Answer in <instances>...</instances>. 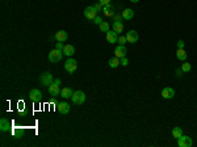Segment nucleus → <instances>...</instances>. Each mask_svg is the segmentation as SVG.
Returning <instances> with one entry per match:
<instances>
[{
	"label": "nucleus",
	"instance_id": "nucleus-34",
	"mask_svg": "<svg viewBox=\"0 0 197 147\" xmlns=\"http://www.w3.org/2000/svg\"><path fill=\"white\" fill-rule=\"evenodd\" d=\"M177 49H184V41L183 40L177 41Z\"/></svg>",
	"mask_w": 197,
	"mask_h": 147
},
{
	"label": "nucleus",
	"instance_id": "nucleus-22",
	"mask_svg": "<svg viewBox=\"0 0 197 147\" xmlns=\"http://www.w3.org/2000/svg\"><path fill=\"white\" fill-rule=\"evenodd\" d=\"M98 26H100V30L103 33H107L111 30V25H109V22H107V21H103Z\"/></svg>",
	"mask_w": 197,
	"mask_h": 147
},
{
	"label": "nucleus",
	"instance_id": "nucleus-20",
	"mask_svg": "<svg viewBox=\"0 0 197 147\" xmlns=\"http://www.w3.org/2000/svg\"><path fill=\"white\" fill-rule=\"evenodd\" d=\"M103 13L105 14V16L111 17L115 14V12H113V5L112 4H108V5H104L103 7Z\"/></svg>",
	"mask_w": 197,
	"mask_h": 147
},
{
	"label": "nucleus",
	"instance_id": "nucleus-10",
	"mask_svg": "<svg viewBox=\"0 0 197 147\" xmlns=\"http://www.w3.org/2000/svg\"><path fill=\"white\" fill-rule=\"evenodd\" d=\"M84 16L88 18V20H93V18L97 16V12H96V9L93 8V5L92 7H87V8L84 9Z\"/></svg>",
	"mask_w": 197,
	"mask_h": 147
},
{
	"label": "nucleus",
	"instance_id": "nucleus-29",
	"mask_svg": "<svg viewBox=\"0 0 197 147\" xmlns=\"http://www.w3.org/2000/svg\"><path fill=\"white\" fill-rule=\"evenodd\" d=\"M183 74H184V71L181 70V67H180V69H176V71H175V75H176L177 78H181V76H183Z\"/></svg>",
	"mask_w": 197,
	"mask_h": 147
},
{
	"label": "nucleus",
	"instance_id": "nucleus-33",
	"mask_svg": "<svg viewBox=\"0 0 197 147\" xmlns=\"http://www.w3.org/2000/svg\"><path fill=\"white\" fill-rule=\"evenodd\" d=\"M98 3H100L101 5H108V4H111V0H98Z\"/></svg>",
	"mask_w": 197,
	"mask_h": 147
},
{
	"label": "nucleus",
	"instance_id": "nucleus-23",
	"mask_svg": "<svg viewBox=\"0 0 197 147\" xmlns=\"http://www.w3.org/2000/svg\"><path fill=\"white\" fill-rule=\"evenodd\" d=\"M121 65L120 63V59L117 58V56H115V58L109 59V67H112V69H116V67H118Z\"/></svg>",
	"mask_w": 197,
	"mask_h": 147
},
{
	"label": "nucleus",
	"instance_id": "nucleus-35",
	"mask_svg": "<svg viewBox=\"0 0 197 147\" xmlns=\"http://www.w3.org/2000/svg\"><path fill=\"white\" fill-rule=\"evenodd\" d=\"M54 83H55V84H62V81H60V79H54Z\"/></svg>",
	"mask_w": 197,
	"mask_h": 147
},
{
	"label": "nucleus",
	"instance_id": "nucleus-2",
	"mask_svg": "<svg viewBox=\"0 0 197 147\" xmlns=\"http://www.w3.org/2000/svg\"><path fill=\"white\" fill-rule=\"evenodd\" d=\"M71 101H73L75 105H82V104H84V101H86V93L82 92V91L74 92L73 96H71Z\"/></svg>",
	"mask_w": 197,
	"mask_h": 147
},
{
	"label": "nucleus",
	"instance_id": "nucleus-25",
	"mask_svg": "<svg viewBox=\"0 0 197 147\" xmlns=\"http://www.w3.org/2000/svg\"><path fill=\"white\" fill-rule=\"evenodd\" d=\"M181 70H183L184 72H189V71L192 70L191 63H183V66H181Z\"/></svg>",
	"mask_w": 197,
	"mask_h": 147
},
{
	"label": "nucleus",
	"instance_id": "nucleus-17",
	"mask_svg": "<svg viewBox=\"0 0 197 147\" xmlns=\"http://www.w3.org/2000/svg\"><path fill=\"white\" fill-rule=\"evenodd\" d=\"M63 54L67 55V56H73L75 54V47L73 46V45H64Z\"/></svg>",
	"mask_w": 197,
	"mask_h": 147
},
{
	"label": "nucleus",
	"instance_id": "nucleus-26",
	"mask_svg": "<svg viewBox=\"0 0 197 147\" xmlns=\"http://www.w3.org/2000/svg\"><path fill=\"white\" fill-rule=\"evenodd\" d=\"M112 17H113V20H115V21H117V22H121V21L124 20L122 14H118V13H115V14H113Z\"/></svg>",
	"mask_w": 197,
	"mask_h": 147
},
{
	"label": "nucleus",
	"instance_id": "nucleus-11",
	"mask_svg": "<svg viewBox=\"0 0 197 147\" xmlns=\"http://www.w3.org/2000/svg\"><path fill=\"white\" fill-rule=\"evenodd\" d=\"M47 91H49V95H51V96H58L60 95V89H59V85L58 84H55V83H51L50 85H49V88H47Z\"/></svg>",
	"mask_w": 197,
	"mask_h": 147
},
{
	"label": "nucleus",
	"instance_id": "nucleus-15",
	"mask_svg": "<svg viewBox=\"0 0 197 147\" xmlns=\"http://www.w3.org/2000/svg\"><path fill=\"white\" fill-rule=\"evenodd\" d=\"M67 38H69V34H67V32H64V30L57 32L55 40L58 41V42H64V41H67Z\"/></svg>",
	"mask_w": 197,
	"mask_h": 147
},
{
	"label": "nucleus",
	"instance_id": "nucleus-24",
	"mask_svg": "<svg viewBox=\"0 0 197 147\" xmlns=\"http://www.w3.org/2000/svg\"><path fill=\"white\" fill-rule=\"evenodd\" d=\"M181 135H183V130H181V127H173L172 129V137L173 138H180Z\"/></svg>",
	"mask_w": 197,
	"mask_h": 147
},
{
	"label": "nucleus",
	"instance_id": "nucleus-30",
	"mask_svg": "<svg viewBox=\"0 0 197 147\" xmlns=\"http://www.w3.org/2000/svg\"><path fill=\"white\" fill-rule=\"evenodd\" d=\"M93 22H95V24H97V25H100L101 24V22H103V18H101L100 16H96V17H95L93 18V20H92Z\"/></svg>",
	"mask_w": 197,
	"mask_h": 147
},
{
	"label": "nucleus",
	"instance_id": "nucleus-13",
	"mask_svg": "<svg viewBox=\"0 0 197 147\" xmlns=\"http://www.w3.org/2000/svg\"><path fill=\"white\" fill-rule=\"evenodd\" d=\"M115 55L117 58H124V56H126V47H125V45H118V46L116 47Z\"/></svg>",
	"mask_w": 197,
	"mask_h": 147
},
{
	"label": "nucleus",
	"instance_id": "nucleus-28",
	"mask_svg": "<svg viewBox=\"0 0 197 147\" xmlns=\"http://www.w3.org/2000/svg\"><path fill=\"white\" fill-rule=\"evenodd\" d=\"M120 63H121V66H128L129 65V61H128V58L126 56H124V58H121V61H120Z\"/></svg>",
	"mask_w": 197,
	"mask_h": 147
},
{
	"label": "nucleus",
	"instance_id": "nucleus-4",
	"mask_svg": "<svg viewBox=\"0 0 197 147\" xmlns=\"http://www.w3.org/2000/svg\"><path fill=\"white\" fill-rule=\"evenodd\" d=\"M40 83L45 87H49L51 83H54V78H53V74L50 72H44L40 76Z\"/></svg>",
	"mask_w": 197,
	"mask_h": 147
},
{
	"label": "nucleus",
	"instance_id": "nucleus-32",
	"mask_svg": "<svg viewBox=\"0 0 197 147\" xmlns=\"http://www.w3.org/2000/svg\"><path fill=\"white\" fill-rule=\"evenodd\" d=\"M55 49H58V50H62V51H63V49H64V45H63V42H57V45H55Z\"/></svg>",
	"mask_w": 197,
	"mask_h": 147
},
{
	"label": "nucleus",
	"instance_id": "nucleus-7",
	"mask_svg": "<svg viewBox=\"0 0 197 147\" xmlns=\"http://www.w3.org/2000/svg\"><path fill=\"white\" fill-rule=\"evenodd\" d=\"M29 99L32 101H34V103H40L41 99H42V93H41L40 89L33 88L32 91L29 92Z\"/></svg>",
	"mask_w": 197,
	"mask_h": 147
},
{
	"label": "nucleus",
	"instance_id": "nucleus-19",
	"mask_svg": "<svg viewBox=\"0 0 197 147\" xmlns=\"http://www.w3.org/2000/svg\"><path fill=\"white\" fill-rule=\"evenodd\" d=\"M74 91L71 88H69V87H66V88H63L62 91H60V96L63 97V99H70L71 96H73Z\"/></svg>",
	"mask_w": 197,
	"mask_h": 147
},
{
	"label": "nucleus",
	"instance_id": "nucleus-16",
	"mask_svg": "<svg viewBox=\"0 0 197 147\" xmlns=\"http://www.w3.org/2000/svg\"><path fill=\"white\" fill-rule=\"evenodd\" d=\"M176 58L181 62H185L187 61V51L184 49H177L176 50Z\"/></svg>",
	"mask_w": 197,
	"mask_h": 147
},
{
	"label": "nucleus",
	"instance_id": "nucleus-6",
	"mask_svg": "<svg viewBox=\"0 0 197 147\" xmlns=\"http://www.w3.org/2000/svg\"><path fill=\"white\" fill-rule=\"evenodd\" d=\"M175 89L171 88V87H166V88H163V91H162V97L163 99H166V100H171L175 97Z\"/></svg>",
	"mask_w": 197,
	"mask_h": 147
},
{
	"label": "nucleus",
	"instance_id": "nucleus-14",
	"mask_svg": "<svg viewBox=\"0 0 197 147\" xmlns=\"http://www.w3.org/2000/svg\"><path fill=\"white\" fill-rule=\"evenodd\" d=\"M9 129H11V122L8 120L7 118L0 120V130H2V133H5V131H8Z\"/></svg>",
	"mask_w": 197,
	"mask_h": 147
},
{
	"label": "nucleus",
	"instance_id": "nucleus-5",
	"mask_svg": "<svg viewBox=\"0 0 197 147\" xmlns=\"http://www.w3.org/2000/svg\"><path fill=\"white\" fill-rule=\"evenodd\" d=\"M192 143V138L187 137V135H181L180 138H177V146L179 147H191Z\"/></svg>",
	"mask_w": 197,
	"mask_h": 147
},
{
	"label": "nucleus",
	"instance_id": "nucleus-18",
	"mask_svg": "<svg viewBox=\"0 0 197 147\" xmlns=\"http://www.w3.org/2000/svg\"><path fill=\"white\" fill-rule=\"evenodd\" d=\"M121 14H122L124 20H131V18L134 17V11L130 8H126V9H124V12Z\"/></svg>",
	"mask_w": 197,
	"mask_h": 147
},
{
	"label": "nucleus",
	"instance_id": "nucleus-12",
	"mask_svg": "<svg viewBox=\"0 0 197 147\" xmlns=\"http://www.w3.org/2000/svg\"><path fill=\"white\" fill-rule=\"evenodd\" d=\"M107 34V41L109 43H115V42H118V34L115 32V30H109L105 33Z\"/></svg>",
	"mask_w": 197,
	"mask_h": 147
},
{
	"label": "nucleus",
	"instance_id": "nucleus-36",
	"mask_svg": "<svg viewBox=\"0 0 197 147\" xmlns=\"http://www.w3.org/2000/svg\"><path fill=\"white\" fill-rule=\"evenodd\" d=\"M130 2H131V3H138L139 0H130Z\"/></svg>",
	"mask_w": 197,
	"mask_h": 147
},
{
	"label": "nucleus",
	"instance_id": "nucleus-9",
	"mask_svg": "<svg viewBox=\"0 0 197 147\" xmlns=\"http://www.w3.org/2000/svg\"><path fill=\"white\" fill-rule=\"evenodd\" d=\"M138 38H139V36L135 30H129L126 33V40H128L129 43H135L138 41Z\"/></svg>",
	"mask_w": 197,
	"mask_h": 147
},
{
	"label": "nucleus",
	"instance_id": "nucleus-8",
	"mask_svg": "<svg viewBox=\"0 0 197 147\" xmlns=\"http://www.w3.org/2000/svg\"><path fill=\"white\" fill-rule=\"evenodd\" d=\"M57 110L62 114H69L70 113V104L67 103H58L57 104Z\"/></svg>",
	"mask_w": 197,
	"mask_h": 147
},
{
	"label": "nucleus",
	"instance_id": "nucleus-21",
	"mask_svg": "<svg viewBox=\"0 0 197 147\" xmlns=\"http://www.w3.org/2000/svg\"><path fill=\"white\" fill-rule=\"evenodd\" d=\"M113 30H115L117 34H120L121 32H124V25H122V22H117V21L113 22Z\"/></svg>",
	"mask_w": 197,
	"mask_h": 147
},
{
	"label": "nucleus",
	"instance_id": "nucleus-3",
	"mask_svg": "<svg viewBox=\"0 0 197 147\" xmlns=\"http://www.w3.org/2000/svg\"><path fill=\"white\" fill-rule=\"evenodd\" d=\"M76 69H78V62L73 58L67 59L66 63H64V70H66L69 74H74L75 71H76Z\"/></svg>",
	"mask_w": 197,
	"mask_h": 147
},
{
	"label": "nucleus",
	"instance_id": "nucleus-31",
	"mask_svg": "<svg viewBox=\"0 0 197 147\" xmlns=\"http://www.w3.org/2000/svg\"><path fill=\"white\" fill-rule=\"evenodd\" d=\"M93 8L96 9V12H100V11H103V5H101L100 3H96V4L93 5Z\"/></svg>",
	"mask_w": 197,
	"mask_h": 147
},
{
	"label": "nucleus",
	"instance_id": "nucleus-27",
	"mask_svg": "<svg viewBox=\"0 0 197 147\" xmlns=\"http://www.w3.org/2000/svg\"><path fill=\"white\" fill-rule=\"evenodd\" d=\"M126 42H128L126 36H120V37H118V43H120V45H125Z\"/></svg>",
	"mask_w": 197,
	"mask_h": 147
},
{
	"label": "nucleus",
	"instance_id": "nucleus-1",
	"mask_svg": "<svg viewBox=\"0 0 197 147\" xmlns=\"http://www.w3.org/2000/svg\"><path fill=\"white\" fill-rule=\"evenodd\" d=\"M47 58L51 63H58V62L62 61V58H63V51L58 50V49H54V50H51L50 53H49Z\"/></svg>",
	"mask_w": 197,
	"mask_h": 147
}]
</instances>
